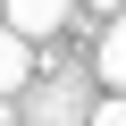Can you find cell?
<instances>
[{"label":"cell","mask_w":126,"mask_h":126,"mask_svg":"<svg viewBox=\"0 0 126 126\" xmlns=\"http://www.w3.org/2000/svg\"><path fill=\"white\" fill-rule=\"evenodd\" d=\"M67 9H76V0H0V17H9L25 42H42V34H59V25H67Z\"/></svg>","instance_id":"cell-1"},{"label":"cell","mask_w":126,"mask_h":126,"mask_svg":"<svg viewBox=\"0 0 126 126\" xmlns=\"http://www.w3.org/2000/svg\"><path fill=\"white\" fill-rule=\"evenodd\" d=\"M25 84H34V42H25L9 17H0V101H17Z\"/></svg>","instance_id":"cell-2"},{"label":"cell","mask_w":126,"mask_h":126,"mask_svg":"<svg viewBox=\"0 0 126 126\" xmlns=\"http://www.w3.org/2000/svg\"><path fill=\"white\" fill-rule=\"evenodd\" d=\"M93 67H101V84H109V93H126V17H109V25H101V59H93Z\"/></svg>","instance_id":"cell-3"},{"label":"cell","mask_w":126,"mask_h":126,"mask_svg":"<svg viewBox=\"0 0 126 126\" xmlns=\"http://www.w3.org/2000/svg\"><path fill=\"white\" fill-rule=\"evenodd\" d=\"M93 126H126V93H109V101L93 109Z\"/></svg>","instance_id":"cell-4"}]
</instances>
